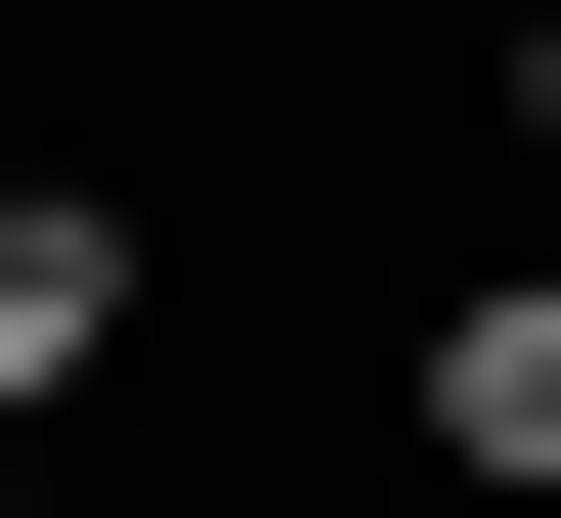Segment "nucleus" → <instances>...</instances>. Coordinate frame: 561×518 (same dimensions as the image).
I'll list each match as a JSON object with an SVG mask.
<instances>
[{"instance_id": "obj_2", "label": "nucleus", "mask_w": 561, "mask_h": 518, "mask_svg": "<svg viewBox=\"0 0 561 518\" xmlns=\"http://www.w3.org/2000/svg\"><path fill=\"white\" fill-rule=\"evenodd\" d=\"M87 346H130V217H87V173H0V433H44Z\"/></svg>"}, {"instance_id": "obj_3", "label": "nucleus", "mask_w": 561, "mask_h": 518, "mask_svg": "<svg viewBox=\"0 0 561 518\" xmlns=\"http://www.w3.org/2000/svg\"><path fill=\"white\" fill-rule=\"evenodd\" d=\"M518 130H561V0H518Z\"/></svg>"}, {"instance_id": "obj_1", "label": "nucleus", "mask_w": 561, "mask_h": 518, "mask_svg": "<svg viewBox=\"0 0 561 518\" xmlns=\"http://www.w3.org/2000/svg\"><path fill=\"white\" fill-rule=\"evenodd\" d=\"M432 475H518V518H561V260H476V302H432Z\"/></svg>"}]
</instances>
